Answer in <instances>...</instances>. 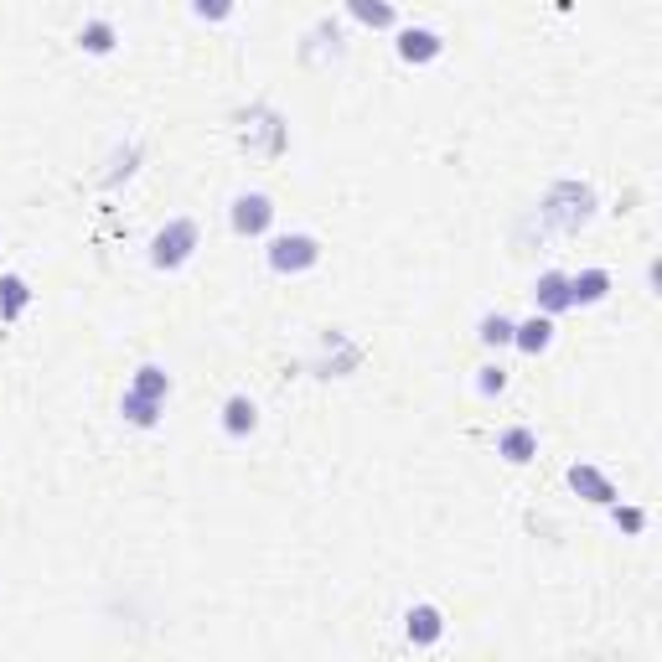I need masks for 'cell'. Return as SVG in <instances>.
Segmentation results:
<instances>
[{
	"mask_svg": "<svg viewBox=\"0 0 662 662\" xmlns=\"http://www.w3.org/2000/svg\"><path fill=\"white\" fill-rule=\"evenodd\" d=\"M533 301H539V311H543V317H559V311H574V305H570V274L543 270L539 280H533Z\"/></svg>",
	"mask_w": 662,
	"mask_h": 662,
	"instance_id": "7c38bea8",
	"label": "cell"
},
{
	"mask_svg": "<svg viewBox=\"0 0 662 662\" xmlns=\"http://www.w3.org/2000/svg\"><path fill=\"white\" fill-rule=\"evenodd\" d=\"M321 347H327V362H321V368H331V373H352V368L362 362V347L347 342L342 331H327V342H321ZM331 373H327V378H331Z\"/></svg>",
	"mask_w": 662,
	"mask_h": 662,
	"instance_id": "e0dca14e",
	"label": "cell"
},
{
	"mask_svg": "<svg viewBox=\"0 0 662 662\" xmlns=\"http://www.w3.org/2000/svg\"><path fill=\"white\" fill-rule=\"evenodd\" d=\"M502 389H508V368H502V362H487V368H477V393H482V399H496Z\"/></svg>",
	"mask_w": 662,
	"mask_h": 662,
	"instance_id": "ffe728a7",
	"label": "cell"
},
{
	"mask_svg": "<svg viewBox=\"0 0 662 662\" xmlns=\"http://www.w3.org/2000/svg\"><path fill=\"white\" fill-rule=\"evenodd\" d=\"M404 636L414 642V648H435L440 636H445V616H440V605L420 601L404 611Z\"/></svg>",
	"mask_w": 662,
	"mask_h": 662,
	"instance_id": "8992f818",
	"label": "cell"
},
{
	"mask_svg": "<svg viewBox=\"0 0 662 662\" xmlns=\"http://www.w3.org/2000/svg\"><path fill=\"white\" fill-rule=\"evenodd\" d=\"M570 487L585 496V502H595V508H611V502H616V482H611L601 467H590V461H574L570 467Z\"/></svg>",
	"mask_w": 662,
	"mask_h": 662,
	"instance_id": "ba28073f",
	"label": "cell"
},
{
	"mask_svg": "<svg viewBox=\"0 0 662 662\" xmlns=\"http://www.w3.org/2000/svg\"><path fill=\"white\" fill-rule=\"evenodd\" d=\"M611 295V270H580L570 274V305H601Z\"/></svg>",
	"mask_w": 662,
	"mask_h": 662,
	"instance_id": "4fadbf2b",
	"label": "cell"
},
{
	"mask_svg": "<svg viewBox=\"0 0 662 662\" xmlns=\"http://www.w3.org/2000/svg\"><path fill=\"white\" fill-rule=\"evenodd\" d=\"M197 218H171L165 228H156V239H151V264L156 270H181L187 259L197 254Z\"/></svg>",
	"mask_w": 662,
	"mask_h": 662,
	"instance_id": "277c9868",
	"label": "cell"
},
{
	"mask_svg": "<svg viewBox=\"0 0 662 662\" xmlns=\"http://www.w3.org/2000/svg\"><path fill=\"white\" fill-rule=\"evenodd\" d=\"M114 42H120V31H114V21H83V31H78V47L89 52V58H109L114 52Z\"/></svg>",
	"mask_w": 662,
	"mask_h": 662,
	"instance_id": "2e32d148",
	"label": "cell"
},
{
	"mask_svg": "<svg viewBox=\"0 0 662 662\" xmlns=\"http://www.w3.org/2000/svg\"><path fill=\"white\" fill-rule=\"evenodd\" d=\"M539 218H549V223H559L564 233H574V228H585L590 218H595V192H590L585 181H559L554 192L543 197Z\"/></svg>",
	"mask_w": 662,
	"mask_h": 662,
	"instance_id": "7a4b0ae2",
	"label": "cell"
},
{
	"mask_svg": "<svg viewBox=\"0 0 662 662\" xmlns=\"http://www.w3.org/2000/svg\"><path fill=\"white\" fill-rule=\"evenodd\" d=\"M496 455H502L508 467H528V461L539 455V435H533V424H508V430L496 435Z\"/></svg>",
	"mask_w": 662,
	"mask_h": 662,
	"instance_id": "8fae6325",
	"label": "cell"
},
{
	"mask_svg": "<svg viewBox=\"0 0 662 662\" xmlns=\"http://www.w3.org/2000/svg\"><path fill=\"white\" fill-rule=\"evenodd\" d=\"M440 52H445V37H440L435 27H404V31H399V58L414 62V68L435 62Z\"/></svg>",
	"mask_w": 662,
	"mask_h": 662,
	"instance_id": "52a82bcc",
	"label": "cell"
},
{
	"mask_svg": "<svg viewBox=\"0 0 662 662\" xmlns=\"http://www.w3.org/2000/svg\"><path fill=\"white\" fill-rule=\"evenodd\" d=\"M264 259H270L274 274H305L321 264V239L317 233H301V228H295V233H274Z\"/></svg>",
	"mask_w": 662,
	"mask_h": 662,
	"instance_id": "3957f363",
	"label": "cell"
},
{
	"mask_svg": "<svg viewBox=\"0 0 662 662\" xmlns=\"http://www.w3.org/2000/svg\"><path fill=\"white\" fill-rule=\"evenodd\" d=\"M611 523L636 539V533H648V508H632V502H621L616 496V502H611Z\"/></svg>",
	"mask_w": 662,
	"mask_h": 662,
	"instance_id": "d6986e66",
	"label": "cell"
},
{
	"mask_svg": "<svg viewBox=\"0 0 662 662\" xmlns=\"http://www.w3.org/2000/svg\"><path fill=\"white\" fill-rule=\"evenodd\" d=\"M512 347L523 352V358H539L554 347V317H528V321H512Z\"/></svg>",
	"mask_w": 662,
	"mask_h": 662,
	"instance_id": "30bf717a",
	"label": "cell"
},
{
	"mask_svg": "<svg viewBox=\"0 0 662 662\" xmlns=\"http://www.w3.org/2000/svg\"><path fill=\"white\" fill-rule=\"evenodd\" d=\"M347 16H358L362 27H373V31H389L399 27V11H393V0H342Z\"/></svg>",
	"mask_w": 662,
	"mask_h": 662,
	"instance_id": "9a60e30c",
	"label": "cell"
},
{
	"mask_svg": "<svg viewBox=\"0 0 662 662\" xmlns=\"http://www.w3.org/2000/svg\"><path fill=\"white\" fill-rule=\"evenodd\" d=\"M228 223L239 239H259V233H270L274 228V197L270 192H239L233 197V208H228Z\"/></svg>",
	"mask_w": 662,
	"mask_h": 662,
	"instance_id": "5b68a950",
	"label": "cell"
},
{
	"mask_svg": "<svg viewBox=\"0 0 662 662\" xmlns=\"http://www.w3.org/2000/svg\"><path fill=\"white\" fill-rule=\"evenodd\" d=\"M233 11H239V0H192V16H197V21H208V27L228 21Z\"/></svg>",
	"mask_w": 662,
	"mask_h": 662,
	"instance_id": "44dd1931",
	"label": "cell"
},
{
	"mask_svg": "<svg viewBox=\"0 0 662 662\" xmlns=\"http://www.w3.org/2000/svg\"><path fill=\"white\" fill-rule=\"evenodd\" d=\"M218 424H223L228 440H249L259 430V404L249 399V393H228V399H223V420H218Z\"/></svg>",
	"mask_w": 662,
	"mask_h": 662,
	"instance_id": "9c48e42d",
	"label": "cell"
},
{
	"mask_svg": "<svg viewBox=\"0 0 662 662\" xmlns=\"http://www.w3.org/2000/svg\"><path fill=\"white\" fill-rule=\"evenodd\" d=\"M31 305V285L27 274H0V321L11 327V321H21V311Z\"/></svg>",
	"mask_w": 662,
	"mask_h": 662,
	"instance_id": "5bb4252c",
	"label": "cell"
},
{
	"mask_svg": "<svg viewBox=\"0 0 662 662\" xmlns=\"http://www.w3.org/2000/svg\"><path fill=\"white\" fill-rule=\"evenodd\" d=\"M477 342L482 347H512V317L508 311H487V317L477 321Z\"/></svg>",
	"mask_w": 662,
	"mask_h": 662,
	"instance_id": "ac0fdd59",
	"label": "cell"
},
{
	"mask_svg": "<svg viewBox=\"0 0 662 662\" xmlns=\"http://www.w3.org/2000/svg\"><path fill=\"white\" fill-rule=\"evenodd\" d=\"M165 399H171V373L156 368V362H140L136 378H130L124 393H120V414L136 424V430H156V424H161Z\"/></svg>",
	"mask_w": 662,
	"mask_h": 662,
	"instance_id": "6da1fadb",
	"label": "cell"
}]
</instances>
